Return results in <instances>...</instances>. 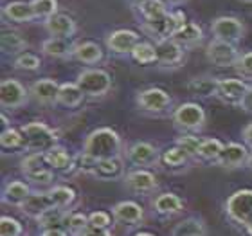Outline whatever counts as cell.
Wrapping results in <instances>:
<instances>
[{"mask_svg": "<svg viewBox=\"0 0 252 236\" xmlns=\"http://www.w3.org/2000/svg\"><path fill=\"white\" fill-rule=\"evenodd\" d=\"M83 152L97 161L123 157V139L114 128L101 126L87 135L83 142Z\"/></svg>", "mask_w": 252, "mask_h": 236, "instance_id": "obj_1", "label": "cell"}, {"mask_svg": "<svg viewBox=\"0 0 252 236\" xmlns=\"http://www.w3.org/2000/svg\"><path fill=\"white\" fill-rule=\"evenodd\" d=\"M24 135V150L29 153H47L58 146V134L42 121H31L20 126Z\"/></svg>", "mask_w": 252, "mask_h": 236, "instance_id": "obj_2", "label": "cell"}, {"mask_svg": "<svg viewBox=\"0 0 252 236\" xmlns=\"http://www.w3.org/2000/svg\"><path fill=\"white\" fill-rule=\"evenodd\" d=\"M186 15L182 11H169L166 15L158 16V18H153V20L146 22H139L141 24V29L144 34L155 40V42H160V40H169L173 38V34L179 31L180 27L186 24Z\"/></svg>", "mask_w": 252, "mask_h": 236, "instance_id": "obj_3", "label": "cell"}, {"mask_svg": "<svg viewBox=\"0 0 252 236\" xmlns=\"http://www.w3.org/2000/svg\"><path fill=\"white\" fill-rule=\"evenodd\" d=\"M171 121L180 134H198L205 128L207 116L198 103L188 101V103H182L175 108L171 114Z\"/></svg>", "mask_w": 252, "mask_h": 236, "instance_id": "obj_4", "label": "cell"}, {"mask_svg": "<svg viewBox=\"0 0 252 236\" xmlns=\"http://www.w3.org/2000/svg\"><path fill=\"white\" fill-rule=\"evenodd\" d=\"M76 83L87 98L99 100V98H105L112 90V76L105 68H85L78 74Z\"/></svg>", "mask_w": 252, "mask_h": 236, "instance_id": "obj_5", "label": "cell"}, {"mask_svg": "<svg viewBox=\"0 0 252 236\" xmlns=\"http://www.w3.org/2000/svg\"><path fill=\"white\" fill-rule=\"evenodd\" d=\"M137 108L150 116H164L173 110V98L164 89L150 87V89L139 90L135 96Z\"/></svg>", "mask_w": 252, "mask_h": 236, "instance_id": "obj_6", "label": "cell"}, {"mask_svg": "<svg viewBox=\"0 0 252 236\" xmlns=\"http://www.w3.org/2000/svg\"><path fill=\"white\" fill-rule=\"evenodd\" d=\"M225 213L234 224L245 227L252 220V189H238L225 200Z\"/></svg>", "mask_w": 252, "mask_h": 236, "instance_id": "obj_7", "label": "cell"}, {"mask_svg": "<svg viewBox=\"0 0 252 236\" xmlns=\"http://www.w3.org/2000/svg\"><path fill=\"white\" fill-rule=\"evenodd\" d=\"M211 33L215 40L236 45L245 36V24L236 16H216L211 22Z\"/></svg>", "mask_w": 252, "mask_h": 236, "instance_id": "obj_8", "label": "cell"}, {"mask_svg": "<svg viewBox=\"0 0 252 236\" xmlns=\"http://www.w3.org/2000/svg\"><path fill=\"white\" fill-rule=\"evenodd\" d=\"M29 89H26L18 79L5 78L0 83V106L4 110L22 108L29 101Z\"/></svg>", "mask_w": 252, "mask_h": 236, "instance_id": "obj_9", "label": "cell"}, {"mask_svg": "<svg viewBox=\"0 0 252 236\" xmlns=\"http://www.w3.org/2000/svg\"><path fill=\"white\" fill-rule=\"evenodd\" d=\"M160 150L148 141H137L126 150V161L135 168H152L160 163Z\"/></svg>", "mask_w": 252, "mask_h": 236, "instance_id": "obj_10", "label": "cell"}, {"mask_svg": "<svg viewBox=\"0 0 252 236\" xmlns=\"http://www.w3.org/2000/svg\"><path fill=\"white\" fill-rule=\"evenodd\" d=\"M205 58L207 62L213 63L215 67L225 68V67H234L240 58V53H238L236 45H231V43L220 42V40H211L205 47Z\"/></svg>", "mask_w": 252, "mask_h": 236, "instance_id": "obj_11", "label": "cell"}, {"mask_svg": "<svg viewBox=\"0 0 252 236\" xmlns=\"http://www.w3.org/2000/svg\"><path fill=\"white\" fill-rule=\"evenodd\" d=\"M155 49H157V65L160 68H179L184 65L186 62V49L182 45L175 42V40H160L155 42Z\"/></svg>", "mask_w": 252, "mask_h": 236, "instance_id": "obj_12", "label": "cell"}, {"mask_svg": "<svg viewBox=\"0 0 252 236\" xmlns=\"http://www.w3.org/2000/svg\"><path fill=\"white\" fill-rule=\"evenodd\" d=\"M141 42V36L137 31L131 29H116L106 36V49L116 56H131L137 43Z\"/></svg>", "mask_w": 252, "mask_h": 236, "instance_id": "obj_13", "label": "cell"}, {"mask_svg": "<svg viewBox=\"0 0 252 236\" xmlns=\"http://www.w3.org/2000/svg\"><path fill=\"white\" fill-rule=\"evenodd\" d=\"M123 182H125V188L128 191L137 195H150L158 189V180L155 173L144 168H135L128 171L123 177Z\"/></svg>", "mask_w": 252, "mask_h": 236, "instance_id": "obj_14", "label": "cell"}, {"mask_svg": "<svg viewBox=\"0 0 252 236\" xmlns=\"http://www.w3.org/2000/svg\"><path fill=\"white\" fill-rule=\"evenodd\" d=\"M249 148L242 142H227L223 144L220 157L216 161V166H220L223 169H238L242 166H247L249 161Z\"/></svg>", "mask_w": 252, "mask_h": 236, "instance_id": "obj_15", "label": "cell"}, {"mask_svg": "<svg viewBox=\"0 0 252 236\" xmlns=\"http://www.w3.org/2000/svg\"><path fill=\"white\" fill-rule=\"evenodd\" d=\"M249 85L243 79L236 78H220L218 79V90L216 98L225 105H240L242 98L247 92Z\"/></svg>", "mask_w": 252, "mask_h": 236, "instance_id": "obj_16", "label": "cell"}, {"mask_svg": "<svg viewBox=\"0 0 252 236\" xmlns=\"http://www.w3.org/2000/svg\"><path fill=\"white\" fill-rule=\"evenodd\" d=\"M43 27H45V31L49 33V36L65 38V40L74 38L76 33H78V24H76V20H74L70 15H67V13H56V15L51 16L49 20L43 22Z\"/></svg>", "mask_w": 252, "mask_h": 236, "instance_id": "obj_17", "label": "cell"}, {"mask_svg": "<svg viewBox=\"0 0 252 236\" xmlns=\"http://www.w3.org/2000/svg\"><path fill=\"white\" fill-rule=\"evenodd\" d=\"M60 85L62 83H58L56 79H51V78L36 79L29 87V96H31V100L36 101L38 105H43V106L56 105Z\"/></svg>", "mask_w": 252, "mask_h": 236, "instance_id": "obj_18", "label": "cell"}, {"mask_svg": "<svg viewBox=\"0 0 252 236\" xmlns=\"http://www.w3.org/2000/svg\"><path fill=\"white\" fill-rule=\"evenodd\" d=\"M112 216L123 226H139L144 220V209L133 200H121L112 207Z\"/></svg>", "mask_w": 252, "mask_h": 236, "instance_id": "obj_19", "label": "cell"}, {"mask_svg": "<svg viewBox=\"0 0 252 236\" xmlns=\"http://www.w3.org/2000/svg\"><path fill=\"white\" fill-rule=\"evenodd\" d=\"M152 207L158 216H162V218H171V216L180 215V213L184 211L186 204H184V200L180 199L177 193L168 191V193L157 195V197L152 200Z\"/></svg>", "mask_w": 252, "mask_h": 236, "instance_id": "obj_20", "label": "cell"}, {"mask_svg": "<svg viewBox=\"0 0 252 236\" xmlns=\"http://www.w3.org/2000/svg\"><path fill=\"white\" fill-rule=\"evenodd\" d=\"M49 207H53V204H51L47 191H32L20 204L18 211L24 216H27V218H34L36 220L38 216L42 215V213H45Z\"/></svg>", "mask_w": 252, "mask_h": 236, "instance_id": "obj_21", "label": "cell"}, {"mask_svg": "<svg viewBox=\"0 0 252 236\" xmlns=\"http://www.w3.org/2000/svg\"><path fill=\"white\" fill-rule=\"evenodd\" d=\"M2 16H4L5 20L13 22V24H27V22L36 20L31 4H29V2H24V0H13V2L4 4V7H2Z\"/></svg>", "mask_w": 252, "mask_h": 236, "instance_id": "obj_22", "label": "cell"}, {"mask_svg": "<svg viewBox=\"0 0 252 236\" xmlns=\"http://www.w3.org/2000/svg\"><path fill=\"white\" fill-rule=\"evenodd\" d=\"M72 58L83 65H97L105 58V51L101 49L99 43L95 42H79L74 45Z\"/></svg>", "mask_w": 252, "mask_h": 236, "instance_id": "obj_23", "label": "cell"}, {"mask_svg": "<svg viewBox=\"0 0 252 236\" xmlns=\"http://www.w3.org/2000/svg\"><path fill=\"white\" fill-rule=\"evenodd\" d=\"M31 186L24 180H9L2 189V202L7 205L20 207V204L31 195Z\"/></svg>", "mask_w": 252, "mask_h": 236, "instance_id": "obj_24", "label": "cell"}, {"mask_svg": "<svg viewBox=\"0 0 252 236\" xmlns=\"http://www.w3.org/2000/svg\"><path fill=\"white\" fill-rule=\"evenodd\" d=\"M74 45H76V43H70V40H65V38L49 36L47 40L42 42V53L45 54V56H49V58L68 60V58H72Z\"/></svg>", "mask_w": 252, "mask_h": 236, "instance_id": "obj_25", "label": "cell"}, {"mask_svg": "<svg viewBox=\"0 0 252 236\" xmlns=\"http://www.w3.org/2000/svg\"><path fill=\"white\" fill-rule=\"evenodd\" d=\"M209 227L202 216H188L171 229L169 236H207Z\"/></svg>", "mask_w": 252, "mask_h": 236, "instance_id": "obj_26", "label": "cell"}, {"mask_svg": "<svg viewBox=\"0 0 252 236\" xmlns=\"http://www.w3.org/2000/svg\"><path fill=\"white\" fill-rule=\"evenodd\" d=\"M171 40H175V42L179 43V45H182L184 49L196 47L204 40V31H202V27L196 22H186L184 26L175 33Z\"/></svg>", "mask_w": 252, "mask_h": 236, "instance_id": "obj_27", "label": "cell"}, {"mask_svg": "<svg viewBox=\"0 0 252 236\" xmlns=\"http://www.w3.org/2000/svg\"><path fill=\"white\" fill-rule=\"evenodd\" d=\"M125 161L123 157H114V159H103L97 163V169H95L94 177L99 180H117V178L125 177Z\"/></svg>", "mask_w": 252, "mask_h": 236, "instance_id": "obj_28", "label": "cell"}, {"mask_svg": "<svg viewBox=\"0 0 252 236\" xmlns=\"http://www.w3.org/2000/svg\"><path fill=\"white\" fill-rule=\"evenodd\" d=\"M74 159L76 155H70L68 150L62 144L54 146L53 150H49L45 153V161H47L49 168L54 171H70L74 169Z\"/></svg>", "mask_w": 252, "mask_h": 236, "instance_id": "obj_29", "label": "cell"}, {"mask_svg": "<svg viewBox=\"0 0 252 236\" xmlns=\"http://www.w3.org/2000/svg\"><path fill=\"white\" fill-rule=\"evenodd\" d=\"M87 100V96L81 92V89L78 87V83H62L60 85V92H58V100H56V105L65 106V108H78V106L83 105V101Z\"/></svg>", "mask_w": 252, "mask_h": 236, "instance_id": "obj_30", "label": "cell"}, {"mask_svg": "<svg viewBox=\"0 0 252 236\" xmlns=\"http://www.w3.org/2000/svg\"><path fill=\"white\" fill-rule=\"evenodd\" d=\"M218 79L220 78H213V76H196V78H191L188 81V90L193 96H198V98H216V90H218Z\"/></svg>", "mask_w": 252, "mask_h": 236, "instance_id": "obj_31", "label": "cell"}, {"mask_svg": "<svg viewBox=\"0 0 252 236\" xmlns=\"http://www.w3.org/2000/svg\"><path fill=\"white\" fill-rule=\"evenodd\" d=\"M193 159L186 152L184 148H180L179 144H173V146H168L160 153V164H162L164 168L168 169H179V168H184L191 163Z\"/></svg>", "mask_w": 252, "mask_h": 236, "instance_id": "obj_32", "label": "cell"}, {"mask_svg": "<svg viewBox=\"0 0 252 236\" xmlns=\"http://www.w3.org/2000/svg\"><path fill=\"white\" fill-rule=\"evenodd\" d=\"M29 43L20 33L16 31H4L2 33V53L7 56H18V54L26 53Z\"/></svg>", "mask_w": 252, "mask_h": 236, "instance_id": "obj_33", "label": "cell"}, {"mask_svg": "<svg viewBox=\"0 0 252 236\" xmlns=\"http://www.w3.org/2000/svg\"><path fill=\"white\" fill-rule=\"evenodd\" d=\"M49 199H51V204L53 207H60V209H67L70 211V205L76 202V191H74L70 186H54L47 191Z\"/></svg>", "mask_w": 252, "mask_h": 236, "instance_id": "obj_34", "label": "cell"}, {"mask_svg": "<svg viewBox=\"0 0 252 236\" xmlns=\"http://www.w3.org/2000/svg\"><path fill=\"white\" fill-rule=\"evenodd\" d=\"M68 211L67 209H60V207H49L45 213L36 218L38 227L45 231V229H60L63 227L65 229V218H67Z\"/></svg>", "mask_w": 252, "mask_h": 236, "instance_id": "obj_35", "label": "cell"}, {"mask_svg": "<svg viewBox=\"0 0 252 236\" xmlns=\"http://www.w3.org/2000/svg\"><path fill=\"white\" fill-rule=\"evenodd\" d=\"M221 150H223V142L216 137H207L202 141L198 150V155H196V161H202V163H216L218 157H220Z\"/></svg>", "mask_w": 252, "mask_h": 236, "instance_id": "obj_36", "label": "cell"}, {"mask_svg": "<svg viewBox=\"0 0 252 236\" xmlns=\"http://www.w3.org/2000/svg\"><path fill=\"white\" fill-rule=\"evenodd\" d=\"M137 15H139V20L146 22V20H153V18H158V16L169 13V7L164 4L162 0H150L146 4H142L137 7Z\"/></svg>", "mask_w": 252, "mask_h": 236, "instance_id": "obj_37", "label": "cell"}, {"mask_svg": "<svg viewBox=\"0 0 252 236\" xmlns=\"http://www.w3.org/2000/svg\"><path fill=\"white\" fill-rule=\"evenodd\" d=\"M131 60L139 65H157V49L152 42H139L131 53Z\"/></svg>", "mask_w": 252, "mask_h": 236, "instance_id": "obj_38", "label": "cell"}, {"mask_svg": "<svg viewBox=\"0 0 252 236\" xmlns=\"http://www.w3.org/2000/svg\"><path fill=\"white\" fill-rule=\"evenodd\" d=\"M90 227L89 215H85L81 211H68L65 218V229L72 236H81Z\"/></svg>", "mask_w": 252, "mask_h": 236, "instance_id": "obj_39", "label": "cell"}, {"mask_svg": "<svg viewBox=\"0 0 252 236\" xmlns=\"http://www.w3.org/2000/svg\"><path fill=\"white\" fill-rule=\"evenodd\" d=\"M32 11H34V16L36 20H49L51 16H54L58 11V0H29Z\"/></svg>", "mask_w": 252, "mask_h": 236, "instance_id": "obj_40", "label": "cell"}, {"mask_svg": "<svg viewBox=\"0 0 252 236\" xmlns=\"http://www.w3.org/2000/svg\"><path fill=\"white\" fill-rule=\"evenodd\" d=\"M0 146L4 150H24V135L20 128H4L0 134Z\"/></svg>", "mask_w": 252, "mask_h": 236, "instance_id": "obj_41", "label": "cell"}, {"mask_svg": "<svg viewBox=\"0 0 252 236\" xmlns=\"http://www.w3.org/2000/svg\"><path fill=\"white\" fill-rule=\"evenodd\" d=\"M40 67H42L40 56H36L34 53H29V51H26V53H22L13 58V68L22 70V72H34Z\"/></svg>", "mask_w": 252, "mask_h": 236, "instance_id": "obj_42", "label": "cell"}, {"mask_svg": "<svg viewBox=\"0 0 252 236\" xmlns=\"http://www.w3.org/2000/svg\"><path fill=\"white\" fill-rule=\"evenodd\" d=\"M202 141H204V139L198 137V134H180V137L175 139V144H179L180 148H184L186 152L191 155V159L196 161V155H198Z\"/></svg>", "mask_w": 252, "mask_h": 236, "instance_id": "obj_43", "label": "cell"}, {"mask_svg": "<svg viewBox=\"0 0 252 236\" xmlns=\"http://www.w3.org/2000/svg\"><path fill=\"white\" fill-rule=\"evenodd\" d=\"M49 166L47 161H45V153H27L26 157L20 161V171L22 175L32 173L36 169H42Z\"/></svg>", "mask_w": 252, "mask_h": 236, "instance_id": "obj_44", "label": "cell"}, {"mask_svg": "<svg viewBox=\"0 0 252 236\" xmlns=\"http://www.w3.org/2000/svg\"><path fill=\"white\" fill-rule=\"evenodd\" d=\"M97 163H99L97 159L90 157V155H87L85 152H81L76 155V159H74V169L79 171V173L92 175V177H94L95 169H97Z\"/></svg>", "mask_w": 252, "mask_h": 236, "instance_id": "obj_45", "label": "cell"}, {"mask_svg": "<svg viewBox=\"0 0 252 236\" xmlns=\"http://www.w3.org/2000/svg\"><path fill=\"white\" fill-rule=\"evenodd\" d=\"M24 227L13 216H2L0 218V236H22Z\"/></svg>", "mask_w": 252, "mask_h": 236, "instance_id": "obj_46", "label": "cell"}, {"mask_svg": "<svg viewBox=\"0 0 252 236\" xmlns=\"http://www.w3.org/2000/svg\"><path fill=\"white\" fill-rule=\"evenodd\" d=\"M24 177H26V180H29L31 184H36V186H49V184L54 180V169L45 166V168L36 169V171H32V173L24 175Z\"/></svg>", "mask_w": 252, "mask_h": 236, "instance_id": "obj_47", "label": "cell"}, {"mask_svg": "<svg viewBox=\"0 0 252 236\" xmlns=\"http://www.w3.org/2000/svg\"><path fill=\"white\" fill-rule=\"evenodd\" d=\"M234 68H236L238 76H242L245 79H252V51L240 54Z\"/></svg>", "mask_w": 252, "mask_h": 236, "instance_id": "obj_48", "label": "cell"}, {"mask_svg": "<svg viewBox=\"0 0 252 236\" xmlns=\"http://www.w3.org/2000/svg\"><path fill=\"white\" fill-rule=\"evenodd\" d=\"M112 218L110 213H106V211H92L89 215V222H90V227H97V229H108L112 224Z\"/></svg>", "mask_w": 252, "mask_h": 236, "instance_id": "obj_49", "label": "cell"}, {"mask_svg": "<svg viewBox=\"0 0 252 236\" xmlns=\"http://www.w3.org/2000/svg\"><path fill=\"white\" fill-rule=\"evenodd\" d=\"M240 108H242L245 114H251L252 116V85H249L247 92H245V96L242 98V101H240Z\"/></svg>", "mask_w": 252, "mask_h": 236, "instance_id": "obj_50", "label": "cell"}, {"mask_svg": "<svg viewBox=\"0 0 252 236\" xmlns=\"http://www.w3.org/2000/svg\"><path fill=\"white\" fill-rule=\"evenodd\" d=\"M242 141H243V144L249 148V150H252V123H249L247 126H243Z\"/></svg>", "mask_w": 252, "mask_h": 236, "instance_id": "obj_51", "label": "cell"}, {"mask_svg": "<svg viewBox=\"0 0 252 236\" xmlns=\"http://www.w3.org/2000/svg\"><path fill=\"white\" fill-rule=\"evenodd\" d=\"M81 236H112L110 229H97V227H89Z\"/></svg>", "mask_w": 252, "mask_h": 236, "instance_id": "obj_52", "label": "cell"}, {"mask_svg": "<svg viewBox=\"0 0 252 236\" xmlns=\"http://www.w3.org/2000/svg\"><path fill=\"white\" fill-rule=\"evenodd\" d=\"M40 236H72V235H70L67 229L60 227V229H45V231H42Z\"/></svg>", "mask_w": 252, "mask_h": 236, "instance_id": "obj_53", "label": "cell"}, {"mask_svg": "<svg viewBox=\"0 0 252 236\" xmlns=\"http://www.w3.org/2000/svg\"><path fill=\"white\" fill-rule=\"evenodd\" d=\"M162 2L168 5L169 9H173V7H180V5H184L188 0H162Z\"/></svg>", "mask_w": 252, "mask_h": 236, "instance_id": "obj_54", "label": "cell"}, {"mask_svg": "<svg viewBox=\"0 0 252 236\" xmlns=\"http://www.w3.org/2000/svg\"><path fill=\"white\" fill-rule=\"evenodd\" d=\"M146 2H150V0H128V4L133 7V9H137L139 5H142V4H146Z\"/></svg>", "mask_w": 252, "mask_h": 236, "instance_id": "obj_55", "label": "cell"}, {"mask_svg": "<svg viewBox=\"0 0 252 236\" xmlns=\"http://www.w3.org/2000/svg\"><path fill=\"white\" fill-rule=\"evenodd\" d=\"M243 229L247 231V235H249V236H252V220L249 222V224H247V226H245V227H243Z\"/></svg>", "mask_w": 252, "mask_h": 236, "instance_id": "obj_56", "label": "cell"}, {"mask_svg": "<svg viewBox=\"0 0 252 236\" xmlns=\"http://www.w3.org/2000/svg\"><path fill=\"white\" fill-rule=\"evenodd\" d=\"M2 125H4V128H9V123H7V117H5V114H2Z\"/></svg>", "mask_w": 252, "mask_h": 236, "instance_id": "obj_57", "label": "cell"}, {"mask_svg": "<svg viewBox=\"0 0 252 236\" xmlns=\"http://www.w3.org/2000/svg\"><path fill=\"white\" fill-rule=\"evenodd\" d=\"M247 168L252 171V152H251V155H249V161H247Z\"/></svg>", "mask_w": 252, "mask_h": 236, "instance_id": "obj_58", "label": "cell"}, {"mask_svg": "<svg viewBox=\"0 0 252 236\" xmlns=\"http://www.w3.org/2000/svg\"><path fill=\"white\" fill-rule=\"evenodd\" d=\"M133 236H155V235H152V233H135Z\"/></svg>", "mask_w": 252, "mask_h": 236, "instance_id": "obj_59", "label": "cell"}, {"mask_svg": "<svg viewBox=\"0 0 252 236\" xmlns=\"http://www.w3.org/2000/svg\"><path fill=\"white\" fill-rule=\"evenodd\" d=\"M240 2H245V4H252V0H240Z\"/></svg>", "mask_w": 252, "mask_h": 236, "instance_id": "obj_60", "label": "cell"}]
</instances>
